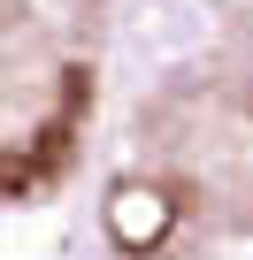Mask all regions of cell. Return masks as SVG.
Returning <instances> with one entry per match:
<instances>
[{"mask_svg": "<svg viewBox=\"0 0 253 260\" xmlns=\"http://www.w3.org/2000/svg\"><path fill=\"white\" fill-rule=\"evenodd\" d=\"M200 46L146 100L131 199L200 237H253V0H192Z\"/></svg>", "mask_w": 253, "mask_h": 260, "instance_id": "obj_1", "label": "cell"}, {"mask_svg": "<svg viewBox=\"0 0 253 260\" xmlns=\"http://www.w3.org/2000/svg\"><path fill=\"white\" fill-rule=\"evenodd\" d=\"M115 0H0V199H23L77 153Z\"/></svg>", "mask_w": 253, "mask_h": 260, "instance_id": "obj_2", "label": "cell"}]
</instances>
